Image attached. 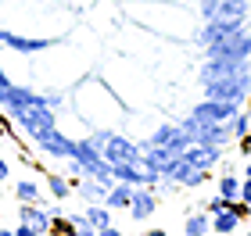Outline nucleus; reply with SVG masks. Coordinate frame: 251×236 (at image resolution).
<instances>
[{
  "label": "nucleus",
  "instance_id": "obj_4",
  "mask_svg": "<svg viewBox=\"0 0 251 236\" xmlns=\"http://www.w3.org/2000/svg\"><path fill=\"white\" fill-rule=\"evenodd\" d=\"M100 154H104V161L115 165V161H140V154H144V150H140V143H136V140L122 136L119 129H111V132H108V140L100 143Z\"/></svg>",
  "mask_w": 251,
  "mask_h": 236
},
{
  "label": "nucleus",
  "instance_id": "obj_20",
  "mask_svg": "<svg viewBox=\"0 0 251 236\" xmlns=\"http://www.w3.org/2000/svg\"><path fill=\"white\" fill-rule=\"evenodd\" d=\"M219 197H226V200H237L241 197V175H233V172H226L223 179H219Z\"/></svg>",
  "mask_w": 251,
  "mask_h": 236
},
{
  "label": "nucleus",
  "instance_id": "obj_32",
  "mask_svg": "<svg viewBox=\"0 0 251 236\" xmlns=\"http://www.w3.org/2000/svg\"><path fill=\"white\" fill-rule=\"evenodd\" d=\"M248 64H251V54H248Z\"/></svg>",
  "mask_w": 251,
  "mask_h": 236
},
{
  "label": "nucleus",
  "instance_id": "obj_18",
  "mask_svg": "<svg viewBox=\"0 0 251 236\" xmlns=\"http://www.w3.org/2000/svg\"><path fill=\"white\" fill-rule=\"evenodd\" d=\"M241 215H237V211L233 208H226V211H215V215H212V233H233L237 226H241Z\"/></svg>",
  "mask_w": 251,
  "mask_h": 236
},
{
  "label": "nucleus",
  "instance_id": "obj_19",
  "mask_svg": "<svg viewBox=\"0 0 251 236\" xmlns=\"http://www.w3.org/2000/svg\"><path fill=\"white\" fill-rule=\"evenodd\" d=\"M72 179H68V175H47V193L54 197V200H68V197H72Z\"/></svg>",
  "mask_w": 251,
  "mask_h": 236
},
{
  "label": "nucleus",
  "instance_id": "obj_17",
  "mask_svg": "<svg viewBox=\"0 0 251 236\" xmlns=\"http://www.w3.org/2000/svg\"><path fill=\"white\" fill-rule=\"evenodd\" d=\"M83 215L90 218V226H94L97 233L111 226V208L104 204V200H97V204H86V208H83Z\"/></svg>",
  "mask_w": 251,
  "mask_h": 236
},
{
  "label": "nucleus",
  "instance_id": "obj_31",
  "mask_svg": "<svg viewBox=\"0 0 251 236\" xmlns=\"http://www.w3.org/2000/svg\"><path fill=\"white\" fill-rule=\"evenodd\" d=\"M244 25H248V32H251V11H248V18H244Z\"/></svg>",
  "mask_w": 251,
  "mask_h": 236
},
{
  "label": "nucleus",
  "instance_id": "obj_16",
  "mask_svg": "<svg viewBox=\"0 0 251 236\" xmlns=\"http://www.w3.org/2000/svg\"><path fill=\"white\" fill-rule=\"evenodd\" d=\"M183 233H187V236H204V233H212V215H208V211H190V215L183 218Z\"/></svg>",
  "mask_w": 251,
  "mask_h": 236
},
{
  "label": "nucleus",
  "instance_id": "obj_27",
  "mask_svg": "<svg viewBox=\"0 0 251 236\" xmlns=\"http://www.w3.org/2000/svg\"><path fill=\"white\" fill-rule=\"evenodd\" d=\"M15 236H36V229H32V226H25V222H18V229H15Z\"/></svg>",
  "mask_w": 251,
  "mask_h": 236
},
{
  "label": "nucleus",
  "instance_id": "obj_30",
  "mask_svg": "<svg viewBox=\"0 0 251 236\" xmlns=\"http://www.w3.org/2000/svg\"><path fill=\"white\" fill-rule=\"evenodd\" d=\"M11 79H7V72H4V64H0V86H7Z\"/></svg>",
  "mask_w": 251,
  "mask_h": 236
},
{
  "label": "nucleus",
  "instance_id": "obj_13",
  "mask_svg": "<svg viewBox=\"0 0 251 236\" xmlns=\"http://www.w3.org/2000/svg\"><path fill=\"white\" fill-rule=\"evenodd\" d=\"M72 193H75L79 200H83V204H97V200H104L108 186L100 183V179H94V175H83V179H75Z\"/></svg>",
  "mask_w": 251,
  "mask_h": 236
},
{
  "label": "nucleus",
  "instance_id": "obj_5",
  "mask_svg": "<svg viewBox=\"0 0 251 236\" xmlns=\"http://www.w3.org/2000/svg\"><path fill=\"white\" fill-rule=\"evenodd\" d=\"M165 179H169V183H176V186H183V190H201L212 175H208V168H194L187 157L179 154L176 161H173V168H169Z\"/></svg>",
  "mask_w": 251,
  "mask_h": 236
},
{
  "label": "nucleus",
  "instance_id": "obj_23",
  "mask_svg": "<svg viewBox=\"0 0 251 236\" xmlns=\"http://www.w3.org/2000/svg\"><path fill=\"white\" fill-rule=\"evenodd\" d=\"M40 100H43V107H50V111H61V107H65V93H58V89L40 93Z\"/></svg>",
  "mask_w": 251,
  "mask_h": 236
},
{
  "label": "nucleus",
  "instance_id": "obj_25",
  "mask_svg": "<svg viewBox=\"0 0 251 236\" xmlns=\"http://www.w3.org/2000/svg\"><path fill=\"white\" fill-rule=\"evenodd\" d=\"M241 200H244V204L251 208V179H248V175L241 179Z\"/></svg>",
  "mask_w": 251,
  "mask_h": 236
},
{
  "label": "nucleus",
  "instance_id": "obj_8",
  "mask_svg": "<svg viewBox=\"0 0 251 236\" xmlns=\"http://www.w3.org/2000/svg\"><path fill=\"white\" fill-rule=\"evenodd\" d=\"M158 211V190L154 186H133V200H129V218L140 226Z\"/></svg>",
  "mask_w": 251,
  "mask_h": 236
},
{
  "label": "nucleus",
  "instance_id": "obj_6",
  "mask_svg": "<svg viewBox=\"0 0 251 236\" xmlns=\"http://www.w3.org/2000/svg\"><path fill=\"white\" fill-rule=\"evenodd\" d=\"M237 111H241V104H230V100H212V97H201L198 104L190 107L194 118L201 122H230Z\"/></svg>",
  "mask_w": 251,
  "mask_h": 236
},
{
  "label": "nucleus",
  "instance_id": "obj_2",
  "mask_svg": "<svg viewBox=\"0 0 251 236\" xmlns=\"http://www.w3.org/2000/svg\"><path fill=\"white\" fill-rule=\"evenodd\" d=\"M204 97L212 100H230V104H244L251 97V68L237 72V75H226V79H215V83H204Z\"/></svg>",
  "mask_w": 251,
  "mask_h": 236
},
{
  "label": "nucleus",
  "instance_id": "obj_22",
  "mask_svg": "<svg viewBox=\"0 0 251 236\" xmlns=\"http://www.w3.org/2000/svg\"><path fill=\"white\" fill-rule=\"evenodd\" d=\"M68 218H72V226H75V236H97V229L90 226V218L83 211H68Z\"/></svg>",
  "mask_w": 251,
  "mask_h": 236
},
{
  "label": "nucleus",
  "instance_id": "obj_29",
  "mask_svg": "<svg viewBox=\"0 0 251 236\" xmlns=\"http://www.w3.org/2000/svg\"><path fill=\"white\" fill-rule=\"evenodd\" d=\"M244 175H248V179H251V154H248V157H244Z\"/></svg>",
  "mask_w": 251,
  "mask_h": 236
},
{
  "label": "nucleus",
  "instance_id": "obj_33",
  "mask_svg": "<svg viewBox=\"0 0 251 236\" xmlns=\"http://www.w3.org/2000/svg\"><path fill=\"white\" fill-rule=\"evenodd\" d=\"M248 226H251V218H248Z\"/></svg>",
  "mask_w": 251,
  "mask_h": 236
},
{
  "label": "nucleus",
  "instance_id": "obj_15",
  "mask_svg": "<svg viewBox=\"0 0 251 236\" xmlns=\"http://www.w3.org/2000/svg\"><path fill=\"white\" fill-rule=\"evenodd\" d=\"M15 197L18 204H36V200H43V190L36 179H15Z\"/></svg>",
  "mask_w": 251,
  "mask_h": 236
},
{
  "label": "nucleus",
  "instance_id": "obj_7",
  "mask_svg": "<svg viewBox=\"0 0 251 236\" xmlns=\"http://www.w3.org/2000/svg\"><path fill=\"white\" fill-rule=\"evenodd\" d=\"M251 68L248 61H230V58H204V64L198 68V83H215V79H226V75H237V72H244Z\"/></svg>",
  "mask_w": 251,
  "mask_h": 236
},
{
  "label": "nucleus",
  "instance_id": "obj_1",
  "mask_svg": "<svg viewBox=\"0 0 251 236\" xmlns=\"http://www.w3.org/2000/svg\"><path fill=\"white\" fill-rule=\"evenodd\" d=\"M11 122H15V129H22L32 143H36L43 132L58 129V111H50V107H43V104H29V107L15 111V115H11Z\"/></svg>",
  "mask_w": 251,
  "mask_h": 236
},
{
  "label": "nucleus",
  "instance_id": "obj_28",
  "mask_svg": "<svg viewBox=\"0 0 251 236\" xmlns=\"http://www.w3.org/2000/svg\"><path fill=\"white\" fill-rule=\"evenodd\" d=\"M237 143H241V154L248 157V154H251V132H248V136H241V140H237Z\"/></svg>",
  "mask_w": 251,
  "mask_h": 236
},
{
  "label": "nucleus",
  "instance_id": "obj_10",
  "mask_svg": "<svg viewBox=\"0 0 251 236\" xmlns=\"http://www.w3.org/2000/svg\"><path fill=\"white\" fill-rule=\"evenodd\" d=\"M147 140L158 143V147H173V150H179V154L190 147V136H187L183 129H179V122H162V126H158Z\"/></svg>",
  "mask_w": 251,
  "mask_h": 236
},
{
  "label": "nucleus",
  "instance_id": "obj_14",
  "mask_svg": "<svg viewBox=\"0 0 251 236\" xmlns=\"http://www.w3.org/2000/svg\"><path fill=\"white\" fill-rule=\"evenodd\" d=\"M129 200H133V183H111L104 193V204L111 211H129Z\"/></svg>",
  "mask_w": 251,
  "mask_h": 236
},
{
  "label": "nucleus",
  "instance_id": "obj_24",
  "mask_svg": "<svg viewBox=\"0 0 251 236\" xmlns=\"http://www.w3.org/2000/svg\"><path fill=\"white\" fill-rule=\"evenodd\" d=\"M226 208H230V200L219 197V193H215V197L208 200V204H204V211H208V215H215V211H226Z\"/></svg>",
  "mask_w": 251,
  "mask_h": 236
},
{
  "label": "nucleus",
  "instance_id": "obj_21",
  "mask_svg": "<svg viewBox=\"0 0 251 236\" xmlns=\"http://www.w3.org/2000/svg\"><path fill=\"white\" fill-rule=\"evenodd\" d=\"M230 132H233V140H241L251 132V111H237V115L230 118Z\"/></svg>",
  "mask_w": 251,
  "mask_h": 236
},
{
  "label": "nucleus",
  "instance_id": "obj_26",
  "mask_svg": "<svg viewBox=\"0 0 251 236\" xmlns=\"http://www.w3.org/2000/svg\"><path fill=\"white\" fill-rule=\"evenodd\" d=\"M7 179H11V165H7V157L0 154V183H7Z\"/></svg>",
  "mask_w": 251,
  "mask_h": 236
},
{
  "label": "nucleus",
  "instance_id": "obj_11",
  "mask_svg": "<svg viewBox=\"0 0 251 236\" xmlns=\"http://www.w3.org/2000/svg\"><path fill=\"white\" fill-rule=\"evenodd\" d=\"M183 157L194 168H208L212 172V168L226 157V147H215V143H190V147L183 150Z\"/></svg>",
  "mask_w": 251,
  "mask_h": 236
},
{
  "label": "nucleus",
  "instance_id": "obj_3",
  "mask_svg": "<svg viewBox=\"0 0 251 236\" xmlns=\"http://www.w3.org/2000/svg\"><path fill=\"white\" fill-rule=\"evenodd\" d=\"M61 36H18L11 29H0V47L15 50V54H43L50 47H58Z\"/></svg>",
  "mask_w": 251,
  "mask_h": 236
},
{
  "label": "nucleus",
  "instance_id": "obj_12",
  "mask_svg": "<svg viewBox=\"0 0 251 236\" xmlns=\"http://www.w3.org/2000/svg\"><path fill=\"white\" fill-rule=\"evenodd\" d=\"M18 222H25V226L36 229V236H43V233H50V208H43V200L22 204L18 208Z\"/></svg>",
  "mask_w": 251,
  "mask_h": 236
},
{
  "label": "nucleus",
  "instance_id": "obj_9",
  "mask_svg": "<svg viewBox=\"0 0 251 236\" xmlns=\"http://www.w3.org/2000/svg\"><path fill=\"white\" fill-rule=\"evenodd\" d=\"M72 136H65L61 129H50V132H43V136L36 140V150L43 157H54V161H65L68 154H72Z\"/></svg>",
  "mask_w": 251,
  "mask_h": 236
}]
</instances>
